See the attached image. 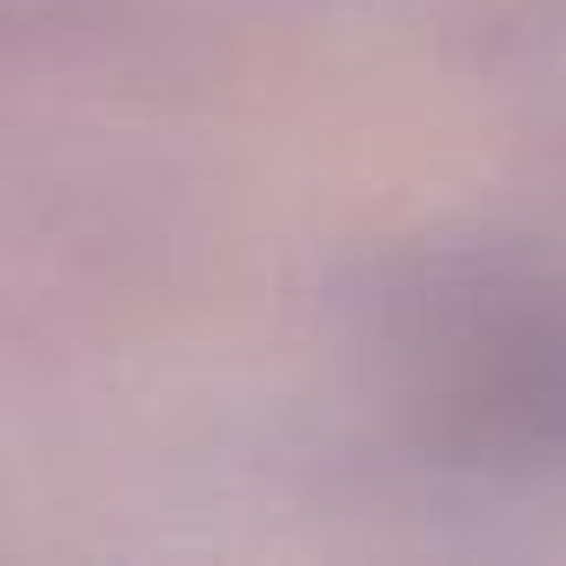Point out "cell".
Masks as SVG:
<instances>
[{"mask_svg": "<svg viewBox=\"0 0 566 566\" xmlns=\"http://www.w3.org/2000/svg\"><path fill=\"white\" fill-rule=\"evenodd\" d=\"M374 387L394 433L440 467L566 473V266L413 280L380 321Z\"/></svg>", "mask_w": 566, "mask_h": 566, "instance_id": "1", "label": "cell"}]
</instances>
